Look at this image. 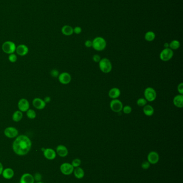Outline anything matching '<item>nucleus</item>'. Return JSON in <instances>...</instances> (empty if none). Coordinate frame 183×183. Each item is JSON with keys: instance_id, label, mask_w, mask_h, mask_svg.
<instances>
[{"instance_id": "f257e3e1", "label": "nucleus", "mask_w": 183, "mask_h": 183, "mask_svg": "<svg viewBox=\"0 0 183 183\" xmlns=\"http://www.w3.org/2000/svg\"><path fill=\"white\" fill-rule=\"evenodd\" d=\"M32 147V142L28 136H17L12 144V150L17 155L24 156L30 152Z\"/></svg>"}, {"instance_id": "f03ea898", "label": "nucleus", "mask_w": 183, "mask_h": 183, "mask_svg": "<svg viewBox=\"0 0 183 183\" xmlns=\"http://www.w3.org/2000/svg\"><path fill=\"white\" fill-rule=\"evenodd\" d=\"M92 47L97 52H101L105 49L107 43L105 39L101 36H97L92 41Z\"/></svg>"}, {"instance_id": "7ed1b4c3", "label": "nucleus", "mask_w": 183, "mask_h": 183, "mask_svg": "<svg viewBox=\"0 0 183 183\" xmlns=\"http://www.w3.org/2000/svg\"><path fill=\"white\" fill-rule=\"evenodd\" d=\"M99 64L100 69L104 73H108L112 69V64L110 60L107 58H101Z\"/></svg>"}, {"instance_id": "20e7f679", "label": "nucleus", "mask_w": 183, "mask_h": 183, "mask_svg": "<svg viewBox=\"0 0 183 183\" xmlns=\"http://www.w3.org/2000/svg\"><path fill=\"white\" fill-rule=\"evenodd\" d=\"M144 99L147 100V102H153L157 97V93L155 89L153 87H148L144 89Z\"/></svg>"}, {"instance_id": "39448f33", "label": "nucleus", "mask_w": 183, "mask_h": 183, "mask_svg": "<svg viewBox=\"0 0 183 183\" xmlns=\"http://www.w3.org/2000/svg\"><path fill=\"white\" fill-rule=\"evenodd\" d=\"M2 49L4 53L7 54H13L16 52V46L14 42L7 41L3 43L2 46Z\"/></svg>"}, {"instance_id": "423d86ee", "label": "nucleus", "mask_w": 183, "mask_h": 183, "mask_svg": "<svg viewBox=\"0 0 183 183\" xmlns=\"http://www.w3.org/2000/svg\"><path fill=\"white\" fill-rule=\"evenodd\" d=\"M173 56V51L169 48H164L160 54V58L161 61L168 62L170 61Z\"/></svg>"}, {"instance_id": "0eeeda50", "label": "nucleus", "mask_w": 183, "mask_h": 183, "mask_svg": "<svg viewBox=\"0 0 183 183\" xmlns=\"http://www.w3.org/2000/svg\"><path fill=\"white\" fill-rule=\"evenodd\" d=\"M110 107L112 111L114 113H118L122 111L123 108V104L120 100L116 99H112L110 103Z\"/></svg>"}, {"instance_id": "6e6552de", "label": "nucleus", "mask_w": 183, "mask_h": 183, "mask_svg": "<svg viewBox=\"0 0 183 183\" xmlns=\"http://www.w3.org/2000/svg\"><path fill=\"white\" fill-rule=\"evenodd\" d=\"M60 171L64 175H70L73 173L74 168L72 164L65 162L62 164L60 166Z\"/></svg>"}, {"instance_id": "1a4fd4ad", "label": "nucleus", "mask_w": 183, "mask_h": 183, "mask_svg": "<svg viewBox=\"0 0 183 183\" xmlns=\"http://www.w3.org/2000/svg\"><path fill=\"white\" fill-rule=\"evenodd\" d=\"M58 79L60 83L63 85H67L72 81V77L68 72H62L59 75Z\"/></svg>"}, {"instance_id": "9d476101", "label": "nucleus", "mask_w": 183, "mask_h": 183, "mask_svg": "<svg viewBox=\"0 0 183 183\" xmlns=\"http://www.w3.org/2000/svg\"><path fill=\"white\" fill-rule=\"evenodd\" d=\"M4 134L9 138H14L18 135V131L16 128L10 126L6 128L4 130Z\"/></svg>"}, {"instance_id": "9b49d317", "label": "nucleus", "mask_w": 183, "mask_h": 183, "mask_svg": "<svg viewBox=\"0 0 183 183\" xmlns=\"http://www.w3.org/2000/svg\"><path fill=\"white\" fill-rule=\"evenodd\" d=\"M160 160V156L158 153L155 151H152L148 154L147 160L150 164H155L157 163Z\"/></svg>"}, {"instance_id": "f8f14e48", "label": "nucleus", "mask_w": 183, "mask_h": 183, "mask_svg": "<svg viewBox=\"0 0 183 183\" xmlns=\"http://www.w3.org/2000/svg\"><path fill=\"white\" fill-rule=\"evenodd\" d=\"M18 108L19 109V110L22 112L28 111L30 108L29 102L27 99L24 98L20 99L18 102Z\"/></svg>"}, {"instance_id": "ddd939ff", "label": "nucleus", "mask_w": 183, "mask_h": 183, "mask_svg": "<svg viewBox=\"0 0 183 183\" xmlns=\"http://www.w3.org/2000/svg\"><path fill=\"white\" fill-rule=\"evenodd\" d=\"M32 104L33 107L38 110L44 109L46 105V103L45 102L44 100L38 97H37L33 99Z\"/></svg>"}, {"instance_id": "4468645a", "label": "nucleus", "mask_w": 183, "mask_h": 183, "mask_svg": "<svg viewBox=\"0 0 183 183\" xmlns=\"http://www.w3.org/2000/svg\"><path fill=\"white\" fill-rule=\"evenodd\" d=\"M44 155L45 158L49 160H53L55 159L56 156V152L52 148H46L44 150Z\"/></svg>"}, {"instance_id": "2eb2a0df", "label": "nucleus", "mask_w": 183, "mask_h": 183, "mask_svg": "<svg viewBox=\"0 0 183 183\" xmlns=\"http://www.w3.org/2000/svg\"><path fill=\"white\" fill-rule=\"evenodd\" d=\"M16 52L18 55L23 56L28 54L29 53V48L25 44H20L16 47Z\"/></svg>"}, {"instance_id": "dca6fc26", "label": "nucleus", "mask_w": 183, "mask_h": 183, "mask_svg": "<svg viewBox=\"0 0 183 183\" xmlns=\"http://www.w3.org/2000/svg\"><path fill=\"white\" fill-rule=\"evenodd\" d=\"M56 153L61 158H64L68 154V150L65 146L62 145H60L56 148Z\"/></svg>"}, {"instance_id": "f3484780", "label": "nucleus", "mask_w": 183, "mask_h": 183, "mask_svg": "<svg viewBox=\"0 0 183 183\" xmlns=\"http://www.w3.org/2000/svg\"><path fill=\"white\" fill-rule=\"evenodd\" d=\"M121 95V91L117 87H113L108 91V97L112 99H116L119 97Z\"/></svg>"}, {"instance_id": "a211bd4d", "label": "nucleus", "mask_w": 183, "mask_h": 183, "mask_svg": "<svg viewBox=\"0 0 183 183\" xmlns=\"http://www.w3.org/2000/svg\"><path fill=\"white\" fill-rule=\"evenodd\" d=\"M34 178L32 175L26 173L22 176L20 179V183H34Z\"/></svg>"}, {"instance_id": "6ab92c4d", "label": "nucleus", "mask_w": 183, "mask_h": 183, "mask_svg": "<svg viewBox=\"0 0 183 183\" xmlns=\"http://www.w3.org/2000/svg\"><path fill=\"white\" fill-rule=\"evenodd\" d=\"M173 103L175 106L179 108L183 107V95L178 94L173 97Z\"/></svg>"}, {"instance_id": "aec40b11", "label": "nucleus", "mask_w": 183, "mask_h": 183, "mask_svg": "<svg viewBox=\"0 0 183 183\" xmlns=\"http://www.w3.org/2000/svg\"><path fill=\"white\" fill-rule=\"evenodd\" d=\"M61 32L66 36H70L74 33V28L70 25H64L61 28Z\"/></svg>"}, {"instance_id": "412c9836", "label": "nucleus", "mask_w": 183, "mask_h": 183, "mask_svg": "<svg viewBox=\"0 0 183 183\" xmlns=\"http://www.w3.org/2000/svg\"><path fill=\"white\" fill-rule=\"evenodd\" d=\"M143 113L147 116H152L154 114V108L152 105L147 104L143 107Z\"/></svg>"}, {"instance_id": "4be33fe9", "label": "nucleus", "mask_w": 183, "mask_h": 183, "mask_svg": "<svg viewBox=\"0 0 183 183\" xmlns=\"http://www.w3.org/2000/svg\"><path fill=\"white\" fill-rule=\"evenodd\" d=\"M73 173H74V176L78 179L83 178L84 176V174H85L84 171L83 170L82 168H81L80 166L74 168Z\"/></svg>"}, {"instance_id": "5701e85b", "label": "nucleus", "mask_w": 183, "mask_h": 183, "mask_svg": "<svg viewBox=\"0 0 183 183\" xmlns=\"http://www.w3.org/2000/svg\"><path fill=\"white\" fill-rule=\"evenodd\" d=\"M2 174L4 178L7 179H10L14 177V171L11 168H6L3 170Z\"/></svg>"}, {"instance_id": "b1692460", "label": "nucleus", "mask_w": 183, "mask_h": 183, "mask_svg": "<svg viewBox=\"0 0 183 183\" xmlns=\"http://www.w3.org/2000/svg\"><path fill=\"white\" fill-rule=\"evenodd\" d=\"M22 113L20 110H17L14 113L12 116V118L14 122H18L22 120L23 116Z\"/></svg>"}, {"instance_id": "393cba45", "label": "nucleus", "mask_w": 183, "mask_h": 183, "mask_svg": "<svg viewBox=\"0 0 183 183\" xmlns=\"http://www.w3.org/2000/svg\"><path fill=\"white\" fill-rule=\"evenodd\" d=\"M155 38V33L153 31H148L144 35V39L148 42L153 41Z\"/></svg>"}, {"instance_id": "a878e982", "label": "nucleus", "mask_w": 183, "mask_h": 183, "mask_svg": "<svg viewBox=\"0 0 183 183\" xmlns=\"http://www.w3.org/2000/svg\"><path fill=\"white\" fill-rule=\"evenodd\" d=\"M180 46V42L177 40H173L169 43V48L172 50H177Z\"/></svg>"}, {"instance_id": "bb28decb", "label": "nucleus", "mask_w": 183, "mask_h": 183, "mask_svg": "<svg viewBox=\"0 0 183 183\" xmlns=\"http://www.w3.org/2000/svg\"><path fill=\"white\" fill-rule=\"evenodd\" d=\"M26 115L30 119H34L36 117V111L33 109H29L26 111Z\"/></svg>"}, {"instance_id": "cd10ccee", "label": "nucleus", "mask_w": 183, "mask_h": 183, "mask_svg": "<svg viewBox=\"0 0 183 183\" xmlns=\"http://www.w3.org/2000/svg\"><path fill=\"white\" fill-rule=\"evenodd\" d=\"M136 104L137 105L141 107H143L144 105H146L147 104V101L143 97H141L139 98L136 101Z\"/></svg>"}, {"instance_id": "c85d7f7f", "label": "nucleus", "mask_w": 183, "mask_h": 183, "mask_svg": "<svg viewBox=\"0 0 183 183\" xmlns=\"http://www.w3.org/2000/svg\"><path fill=\"white\" fill-rule=\"evenodd\" d=\"M81 164V160L79 158H75L74 160H72V165L74 168L79 167L80 166Z\"/></svg>"}, {"instance_id": "c756f323", "label": "nucleus", "mask_w": 183, "mask_h": 183, "mask_svg": "<svg viewBox=\"0 0 183 183\" xmlns=\"http://www.w3.org/2000/svg\"><path fill=\"white\" fill-rule=\"evenodd\" d=\"M122 110L125 114H130L132 111V108L130 105H125L123 107Z\"/></svg>"}, {"instance_id": "7c9ffc66", "label": "nucleus", "mask_w": 183, "mask_h": 183, "mask_svg": "<svg viewBox=\"0 0 183 183\" xmlns=\"http://www.w3.org/2000/svg\"><path fill=\"white\" fill-rule=\"evenodd\" d=\"M8 57L9 60L11 63H15L17 60V56L14 53L10 54Z\"/></svg>"}, {"instance_id": "2f4dec72", "label": "nucleus", "mask_w": 183, "mask_h": 183, "mask_svg": "<svg viewBox=\"0 0 183 183\" xmlns=\"http://www.w3.org/2000/svg\"><path fill=\"white\" fill-rule=\"evenodd\" d=\"M150 166V164L148 161H144L142 162L141 164L142 168L143 169L147 170L149 169Z\"/></svg>"}, {"instance_id": "473e14b6", "label": "nucleus", "mask_w": 183, "mask_h": 183, "mask_svg": "<svg viewBox=\"0 0 183 183\" xmlns=\"http://www.w3.org/2000/svg\"><path fill=\"white\" fill-rule=\"evenodd\" d=\"M51 75L54 78H56L57 77H58L59 75V72L57 70L53 69L52 70H51V71L50 72Z\"/></svg>"}, {"instance_id": "72a5a7b5", "label": "nucleus", "mask_w": 183, "mask_h": 183, "mask_svg": "<svg viewBox=\"0 0 183 183\" xmlns=\"http://www.w3.org/2000/svg\"><path fill=\"white\" fill-rule=\"evenodd\" d=\"M100 60H101V57L98 54H95L92 56V60L94 61L95 63H99Z\"/></svg>"}, {"instance_id": "f704fd0d", "label": "nucleus", "mask_w": 183, "mask_h": 183, "mask_svg": "<svg viewBox=\"0 0 183 183\" xmlns=\"http://www.w3.org/2000/svg\"><path fill=\"white\" fill-rule=\"evenodd\" d=\"M177 91L179 94L183 95V83H180L177 86Z\"/></svg>"}, {"instance_id": "c9c22d12", "label": "nucleus", "mask_w": 183, "mask_h": 183, "mask_svg": "<svg viewBox=\"0 0 183 183\" xmlns=\"http://www.w3.org/2000/svg\"><path fill=\"white\" fill-rule=\"evenodd\" d=\"M82 31V29L80 26H76L74 28V33L76 34H80L81 33Z\"/></svg>"}, {"instance_id": "e433bc0d", "label": "nucleus", "mask_w": 183, "mask_h": 183, "mask_svg": "<svg viewBox=\"0 0 183 183\" xmlns=\"http://www.w3.org/2000/svg\"><path fill=\"white\" fill-rule=\"evenodd\" d=\"M84 45L86 48H91L92 47V41H91L90 40H87L85 42H84Z\"/></svg>"}, {"instance_id": "4c0bfd02", "label": "nucleus", "mask_w": 183, "mask_h": 183, "mask_svg": "<svg viewBox=\"0 0 183 183\" xmlns=\"http://www.w3.org/2000/svg\"><path fill=\"white\" fill-rule=\"evenodd\" d=\"M34 180L39 182L40 180H41V179H42V176H41L40 174H36L35 175V176H34Z\"/></svg>"}, {"instance_id": "58836bf2", "label": "nucleus", "mask_w": 183, "mask_h": 183, "mask_svg": "<svg viewBox=\"0 0 183 183\" xmlns=\"http://www.w3.org/2000/svg\"><path fill=\"white\" fill-rule=\"evenodd\" d=\"M51 97H46L45 98L44 101L46 103H47L50 102V101H51Z\"/></svg>"}, {"instance_id": "ea45409f", "label": "nucleus", "mask_w": 183, "mask_h": 183, "mask_svg": "<svg viewBox=\"0 0 183 183\" xmlns=\"http://www.w3.org/2000/svg\"><path fill=\"white\" fill-rule=\"evenodd\" d=\"M3 171V166L2 164L0 162V175L2 174Z\"/></svg>"}, {"instance_id": "a19ab883", "label": "nucleus", "mask_w": 183, "mask_h": 183, "mask_svg": "<svg viewBox=\"0 0 183 183\" xmlns=\"http://www.w3.org/2000/svg\"><path fill=\"white\" fill-rule=\"evenodd\" d=\"M164 48H169V43H168L166 42L164 44Z\"/></svg>"}, {"instance_id": "79ce46f5", "label": "nucleus", "mask_w": 183, "mask_h": 183, "mask_svg": "<svg viewBox=\"0 0 183 183\" xmlns=\"http://www.w3.org/2000/svg\"><path fill=\"white\" fill-rule=\"evenodd\" d=\"M42 183V182H37V183Z\"/></svg>"}]
</instances>
